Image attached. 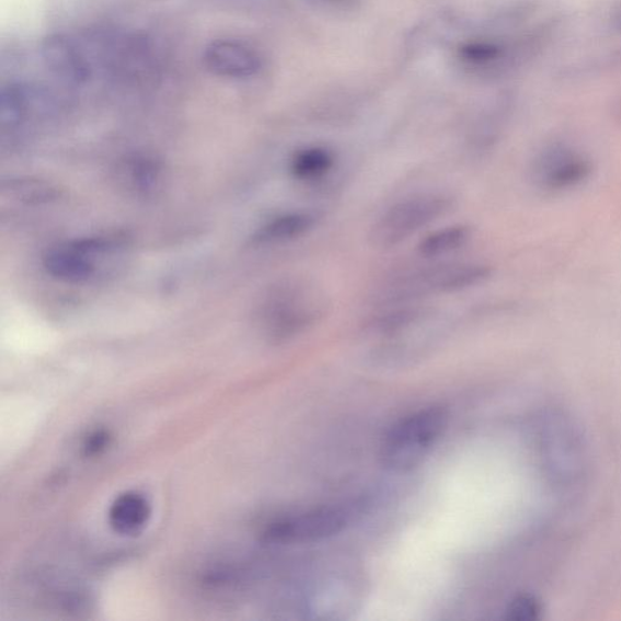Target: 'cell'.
<instances>
[{
    "instance_id": "6da1fadb",
    "label": "cell",
    "mask_w": 621,
    "mask_h": 621,
    "mask_svg": "<svg viewBox=\"0 0 621 621\" xmlns=\"http://www.w3.org/2000/svg\"><path fill=\"white\" fill-rule=\"evenodd\" d=\"M329 308L323 291L307 279H287L271 288L258 320L271 341H290L324 318Z\"/></svg>"
},
{
    "instance_id": "7a4b0ae2",
    "label": "cell",
    "mask_w": 621,
    "mask_h": 621,
    "mask_svg": "<svg viewBox=\"0 0 621 621\" xmlns=\"http://www.w3.org/2000/svg\"><path fill=\"white\" fill-rule=\"evenodd\" d=\"M449 422L444 406H428L393 425L382 440L380 458L383 467L398 472L419 467L430 453Z\"/></svg>"
},
{
    "instance_id": "3957f363",
    "label": "cell",
    "mask_w": 621,
    "mask_h": 621,
    "mask_svg": "<svg viewBox=\"0 0 621 621\" xmlns=\"http://www.w3.org/2000/svg\"><path fill=\"white\" fill-rule=\"evenodd\" d=\"M453 207V198L444 194H423L405 198L382 214L371 226V245L389 250L436 221Z\"/></svg>"
},
{
    "instance_id": "277c9868",
    "label": "cell",
    "mask_w": 621,
    "mask_h": 621,
    "mask_svg": "<svg viewBox=\"0 0 621 621\" xmlns=\"http://www.w3.org/2000/svg\"><path fill=\"white\" fill-rule=\"evenodd\" d=\"M354 505H331L274 519L264 527L260 539L269 545L313 543L342 533L353 522Z\"/></svg>"
},
{
    "instance_id": "5b68a950",
    "label": "cell",
    "mask_w": 621,
    "mask_h": 621,
    "mask_svg": "<svg viewBox=\"0 0 621 621\" xmlns=\"http://www.w3.org/2000/svg\"><path fill=\"white\" fill-rule=\"evenodd\" d=\"M492 269L479 264L430 266L393 280L383 294L389 303H402L435 292H455L482 284Z\"/></svg>"
},
{
    "instance_id": "8992f818",
    "label": "cell",
    "mask_w": 621,
    "mask_h": 621,
    "mask_svg": "<svg viewBox=\"0 0 621 621\" xmlns=\"http://www.w3.org/2000/svg\"><path fill=\"white\" fill-rule=\"evenodd\" d=\"M593 174V163L585 154L564 143L548 146L536 158L533 179L545 191L575 188Z\"/></svg>"
},
{
    "instance_id": "52a82bcc",
    "label": "cell",
    "mask_w": 621,
    "mask_h": 621,
    "mask_svg": "<svg viewBox=\"0 0 621 621\" xmlns=\"http://www.w3.org/2000/svg\"><path fill=\"white\" fill-rule=\"evenodd\" d=\"M104 240H85L50 248L43 258L47 273L66 284H87L96 275L95 257L110 251Z\"/></svg>"
},
{
    "instance_id": "ba28073f",
    "label": "cell",
    "mask_w": 621,
    "mask_h": 621,
    "mask_svg": "<svg viewBox=\"0 0 621 621\" xmlns=\"http://www.w3.org/2000/svg\"><path fill=\"white\" fill-rule=\"evenodd\" d=\"M203 62L212 74L231 79L254 77L263 67L262 58L250 45L232 39L210 43L203 53Z\"/></svg>"
},
{
    "instance_id": "9c48e42d",
    "label": "cell",
    "mask_w": 621,
    "mask_h": 621,
    "mask_svg": "<svg viewBox=\"0 0 621 621\" xmlns=\"http://www.w3.org/2000/svg\"><path fill=\"white\" fill-rule=\"evenodd\" d=\"M44 60L53 72L70 82H85L93 73L83 45L70 37L48 39L44 45Z\"/></svg>"
},
{
    "instance_id": "30bf717a",
    "label": "cell",
    "mask_w": 621,
    "mask_h": 621,
    "mask_svg": "<svg viewBox=\"0 0 621 621\" xmlns=\"http://www.w3.org/2000/svg\"><path fill=\"white\" fill-rule=\"evenodd\" d=\"M151 518V504L138 492H127L113 502L108 522L120 536H137L142 532Z\"/></svg>"
},
{
    "instance_id": "8fae6325",
    "label": "cell",
    "mask_w": 621,
    "mask_h": 621,
    "mask_svg": "<svg viewBox=\"0 0 621 621\" xmlns=\"http://www.w3.org/2000/svg\"><path fill=\"white\" fill-rule=\"evenodd\" d=\"M315 219L309 212H290L268 221L253 237L256 245L284 243L299 239L314 228Z\"/></svg>"
},
{
    "instance_id": "7c38bea8",
    "label": "cell",
    "mask_w": 621,
    "mask_h": 621,
    "mask_svg": "<svg viewBox=\"0 0 621 621\" xmlns=\"http://www.w3.org/2000/svg\"><path fill=\"white\" fill-rule=\"evenodd\" d=\"M335 164L332 151L324 147H309L296 153L290 163V172L301 182H310L329 174Z\"/></svg>"
},
{
    "instance_id": "4fadbf2b",
    "label": "cell",
    "mask_w": 621,
    "mask_h": 621,
    "mask_svg": "<svg viewBox=\"0 0 621 621\" xmlns=\"http://www.w3.org/2000/svg\"><path fill=\"white\" fill-rule=\"evenodd\" d=\"M471 239V229L465 225L433 232L417 245V253L424 257H437L460 250Z\"/></svg>"
},
{
    "instance_id": "5bb4252c",
    "label": "cell",
    "mask_w": 621,
    "mask_h": 621,
    "mask_svg": "<svg viewBox=\"0 0 621 621\" xmlns=\"http://www.w3.org/2000/svg\"><path fill=\"white\" fill-rule=\"evenodd\" d=\"M426 314L427 311L419 307H402L378 314L368 326L372 333L393 336L419 323Z\"/></svg>"
},
{
    "instance_id": "9a60e30c",
    "label": "cell",
    "mask_w": 621,
    "mask_h": 621,
    "mask_svg": "<svg viewBox=\"0 0 621 621\" xmlns=\"http://www.w3.org/2000/svg\"><path fill=\"white\" fill-rule=\"evenodd\" d=\"M462 60L472 66L484 67L504 58V49L492 43H472L462 48Z\"/></svg>"
},
{
    "instance_id": "2e32d148",
    "label": "cell",
    "mask_w": 621,
    "mask_h": 621,
    "mask_svg": "<svg viewBox=\"0 0 621 621\" xmlns=\"http://www.w3.org/2000/svg\"><path fill=\"white\" fill-rule=\"evenodd\" d=\"M160 165L150 160H142L133 165V180L141 191H151L160 179Z\"/></svg>"
},
{
    "instance_id": "e0dca14e",
    "label": "cell",
    "mask_w": 621,
    "mask_h": 621,
    "mask_svg": "<svg viewBox=\"0 0 621 621\" xmlns=\"http://www.w3.org/2000/svg\"><path fill=\"white\" fill-rule=\"evenodd\" d=\"M110 445V433L106 430H95L85 438L83 451L85 457H97L103 455Z\"/></svg>"
}]
</instances>
